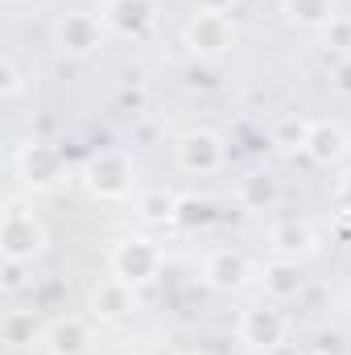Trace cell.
Masks as SVG:
<instances>
[{
	"label": "cell",
	"mask_w": 351,
	"mask_h": 355,
	"mask_svg": "<svg viewBox=\"0 0 351 355\" xmlns=\"http://www.w3.org/2000/svg\"><path fill=\"white\" fill-rule=\"evenodd\" d=\"M37 248H42V227L33 223V215H25L21 207H8V215H4V257L25 261Z\"/></svg>",
	"instance_id": "6da1fadb"
},
{
	"label": "cell",
	"mask_w": 351,
	"mask_h": 355,
	"mask_svg": "<svg viewBox=\"0 0 351 355\" xmlns=\"http://www.w3.org/2000/svg\"><path fill=\"white\" fill-rule=\"evenodd\" d=\"M157 265V252L149 248V244H124L120 252H116V268H120V277H128V281H141V277H149Z\"/></svg>",
	"instance_id": "7a4b0ae2"
},
{
	"label": "cell",
	"mask_w": 351,
	"mask_h": 355,
	"mask_svg": "<svg viewBox=\"0 0 351 355\" xmlns=\"http://www.w3.org/2000/svg\"><path fill=\"white\" fill-rule=\"evenodd\" d=\"M182 162H186L190 170H211V166L219 162V145H215V137H207V132L186 137V141H182Z\"/></svg>",
	"instance_id": "3957f363"
},
{
	"label": "cell",
	"mask_w": 351,
	"mask_h": 355,
	"mask_svg": "<svg viewBox=\"0 0 351 355\" xmlns=\"http://www.w3.org/2000/svg\"><path fill=\"white\" fill-rule=\"evenodd\" d=\"M95 37H99V29H95L91 17H67V25H62V46H67V50L83 54V50L95 46Z\"/></svg>",
	"instance_id": "277c9868"
},
{
	"label": "cell",
	"mask_w": 351,
	"mask_h": 355,
	"mask_svg": "<svg viewBox=\"0 0 351 355\" xmlns=\"http://www.w3.org/2000/svg\"><path fill=\"white\" fill-rule=\"evenodd\" d=\"M91 186H95L99 194H120V190H124V162H116V157L95 162V166H91Z\"/></svg>",
	"instance_id": "5b68a950"
},
{
	"label": "cell",
	"mask_w": 351,
	"mask_h": 355,
	"mask_svg": "<svg viewBox=\"0 0 351 355\" xmlns=\"http://www.w3.org/2000/svg\"><path fill=\"white\" fill-rule=\"evenodd\" d=\"M25 174H29V182H42V186L54 182V174H58V157H54L50 149H37V145H33V149L25 153Z\"/></svg>",
	"instance_id": "8992f818"
},
{
	"label": "cell",
	"mask_w": 351,
	"mask_h": 355,
	"mask_svg": "<svg viewBox=\"0 0 351 355\" xmlns=\"http://www.w3.org/2000/svg\"><path fill=\"white\" fill-rule=\"evenodd\" d=\"M50 343H54V355H79L83 343H87V335H83L79 322H58L50 331Z\"/></svg>",
	"instance_id": "52a82bcc"
},
{
	"label": "cell",
	"mask_w": 351,
	"mask_h": 355,
	"mask_svg": "<svg viewBox=\"0 0 351 355\" xmlns=\"http://www.w3.org/2000/svg\"><path fill=\"white\" fill-rule=\"evenodd\" d=\"M112 17L120 29H141L149 21V0H112Z\"/></svg>",
	"instance_id": "ba28073f"
},
{
	"label": "cell",
	"mask_w": 351,
	"mask_h": 355,
	"mask_svg": "<svg viewBox=\"0 0 351 355\" xmlns=\"http://www.w3.org/2000/svg\"><path fill=\"white\" fill-rule=\"evenodd\" d=\"M248 335H252L257 343H277V335H281L277 314H273V310H257V314L248 318Z\"/></svg>",
	"instance_id": "9c48e42d"
},
{
	"label": "cell",
	"mask_w": 351,
	"mask_h": 355,
	"mask_svg": "<svg viewBox=\"0 0 351 355\" xmlns=\"http://www.w3.org/2000/svg\"><path fill=\"white\" fill-rule=\"evenodd\" d=\"M194 46H203V50H219V46H223V25H219L215 17H203V21L194 25Z\"/></svg>",
	"instance_id": "30bf717a"
},
{
	"label": "cell",
	"mask_w": 351,
	"mask_h": 355,
	"mask_svg": "<svg viewBox=\"0 0 351 355\" xmlns=\"http://www.w3.org/2000/svg\"><path fill=\"white\" fill-rule=\"evenodd\" d=\"M339 149H343V137H339L335 128H318V132H314V157L331 162V157H339Z\"/></svg>",
	"instance_id": "8fae6325"
},
{
	"label": "cell",
	"mask_w": 351,
	"mask_h": 355,
	"mask_svg": "<svg viewBox=\"0 0 351 355\" xmlns=\"http://www.w3.org/2000/svg\"><path fill=\"white\" fill-rule=\"evenodd\" d=\"M240 272H244V265H240L236 257H215V261H211V277H215L219 285H236Z\"/></svg>",
	"instance_id": "7c38bea8"
},
{
	"label": "cell",
	"mask_w": 351,
	"mask_h": 355,
	"mask_svg": "<svg viewBox=\"0 0 351 355\" xmlns=\"http://www.w3.org/2000/svg\"><path fill=\"white\" fill-rule=\"evenodd\" d=\"M331 12V0H293V17L302 21H323Z\"/></svg>",
	"instance_id": "4fadbf2b"
},
{
	"label": "cell",
	"mask_w": 351,
	"mask_h": 355,
	"mask_svg": "<svg viewBox=\"0 0 351 355\" xmlns=\"http://www.w3.org/2000/svg\"><path fill=\"white\" fill-rule=\"evenodd\" d=\"M95 306H103V314H124V306H128V302H124V293H120L116 285H108V289H99V293H95Z\"/></svg>",
	"instance_id": "5bb4252c"
},
{
	"label": "cell",
	"mask_w": 351,
	"mask_h": 355,
	"mask_svg": "<svg viewBox=\"0 0 351 355\" xmlns=\"http://www.w3.org/2000/svg\"><path fill=\"white\" fill-rule=\"evenodd\" d=\"M145 215H149V219H162V215H170V202H166V198H149V202H145Z\"/></svg>",
	"instance_id": "9a60e30c"
},
{
	"label": "cell",
	"mask_w": 351,
	"mask_h": 355,
	"mask_svg": "<svg viewBox=\"0 0 351 355\" xmlns=\"http://www.w3.org/2000/svg\"><path fill=\"white\" fill-rule=\"evenodd\" d=\"M17 87H21V79H17V67H12V62H4V91H8V95H17Z\"/></svg>",
	"instance_id": "2e32d148"
},
{
	"label": "cell",
	"mask_w": 351,
	"mask_h": 355,
	"mask_svg": "<svg viewBox=\"0 0 351 355\" xmlns=\"http://www.w3.org/2000/svg\"><path fill=\"white\" fill-rule=\"evenodd\" d=\"M203 4H211V8H219V4H223V0H203Z\"/></svg>",
	"instance_id": "e0dca14e"
}]
</instances>
